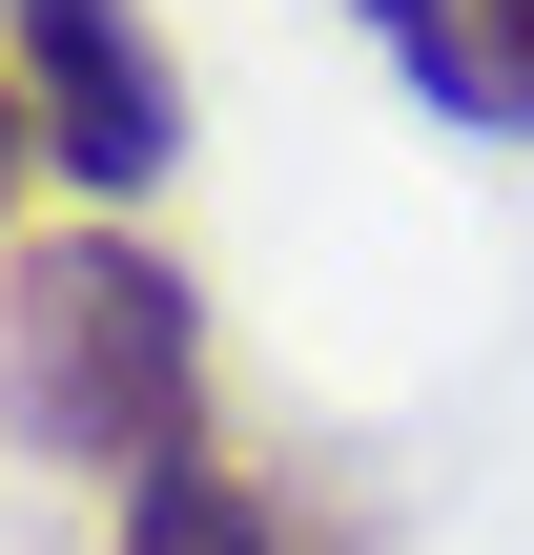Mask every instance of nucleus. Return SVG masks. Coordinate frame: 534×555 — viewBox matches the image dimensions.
<instances>
[{
	"instance_id": "f257e3e1",
	"label": "nucleus",
	"mask_w": 534,
	"mask_h": 555,
	"mask_svg": "<svg viewBox=\"0 0 534 555\" xmlns=\"http://www.w3.org/2000/svg\"><path fill=\"white\" fill-rule=\"evenodd\" d=\"M0 433H21L41 474H82V494L206 453V288H185L123 206L0 247Z\"/></svg>"
},
{
	"instance_id": "7ed1b4c3",
	"label": "nucleus",
	"mask_w": 534,
	"mask_h": 555,
	"mask_svg": "<svg viewBox=\"0 0 534 555\" xmlns=\"http://www.w3.org/2000/svg\"><path fill=\"white\" fill-rule=\"evenodd\" d=\"M370 41H391V82L432 103V124H494V41H473V0H350Z\"/></svg>"
},
{
	"instance_id": "f03ea898",
	"label": "nucleus",
	"mask_w": 534,
	"mask_h": 555,
	"mask_svg": "<svg viewBox=\"0 0 534 555\" xmlns=\"http://www.w3.org/2000/svg\"><path fill=\"white\" fill-rule=\"evenodd\" d=\"M0 62H21L41 165H62L82 206H144V185L185 165V62H165L144 0H0Z\"/></svg>"
},
{
	"instance_id": "39448f33",
	"label": "nucleus",
	"mask_w": 534,
	"mask_h": 555,
	"mask_svg": "<svg viewBox=\"0 0 534 555\" xmlns=\"http://www.w3.org/2000/svg\"><path fill=\"white\" fill-rule=\"evenodd\" d=\"M21 165H41V103H21V62H0V227H21Z\"/></svg>"
},
{
	"instance_id": "20e7f679",
	"label": "nucleus",
	"mask_w": 534,
	"mask_h": 555,
	"mask_svg": "<svg viewBox=\"0 0 534 555\" xmlns=\"http://www.w3.org/2000/svg\"><path fill=\"white\" fill-rule=\"evenodd\" d=\"M473 41H494V144H534V0H473Z\"/></svg>"
}]
</instances>
